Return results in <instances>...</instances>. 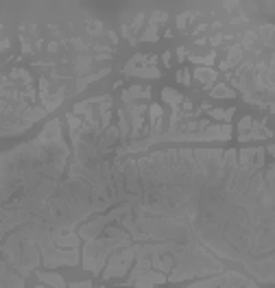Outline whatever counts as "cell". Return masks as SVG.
<instances>
[{
	"instance_id": "obj_6",
	"label": "cell",
	"mask_w": 275,
	"mask_h": 288,
	"mask_svg": "<svg viewBox=\"0 0 275 288\" xmlns=\"http://www.w3.org/2000/svg\"><path fill=\"white\" fill-rule=\"evenodd\" d=\"M160 284H166V275L160 273V271H146L142 277H138L134 282L136 288H153V286H160Z\"/></svg>"
},
{
	"instance_id": "obj_38",
	"label": "cell",
	"mask_w": 275,
	"mask_h": 288,
	"mask_svg": "<svg viewBox=\"0 0 275 288\" xmlns=\"http://www.w3.org/2000/svg\"><path fill=\"white\" fill-rule=\"evenodd\" d=\"M92 288H94V286H92ZM98 288H103V286H98Z\"/></svg>"
},
{
	"instance_id": "obj_32",
	"label": "cell",
	"mask_w": 275,
	"mask_h": 288,
	"mask_svg": "<svg viewBox=\"0 0 275 288\" xmlns=\"http://www.w3.org/2000/svg\"><path fill=\"white\" fill-rule=\"evenodd\" d=\"M177 57H179V61H183V59H186V48H183V46L177 50Z\"/></svg>"
},
{
	"instance_id": "obj_5",
	"label": "cell",
	"mask_w": 275,
	"mask_h": 288,
	"mask_svg": "<svg viewBox=\"0 0 275 288\" xmlns=\"http://www.w3.org/2000/svg\"><path fill=\"white\" fill-rule=\"evenodd\" d=\"M125 188L131 197L142 199V186H140V177H138V162L134 157L125 162Z\"/></svg>"
},
{
	"instance_id": "obj_27",
	"label": "cell",
	"mask_w": 275,
	"mask_h": 288,
	"mask_svg": "<svg viewBox=\"0 0 275 288\" xmlns=\"http://www.w3.org/2000/svg\"><path fill=\"white\" fill-rule=\"evenodd\" d=\"M190 72L188 70H179V75H177V79H179V83H182V85H190Z\"/></svg>"
},
{
	"instance_id": "obj_35",
	"label": "cell",
	"mask_w": 275,
	"mask_h": 288,
	"mask_svg": "<svg viewBox=\"0 0 275 288\" xmlns=\"http://www.w3.org/2000/svg\"><path fill=\"white\" fill-rule=\"evenodd\" d=\"M57 48H59V44H57V41H50V44H48V50L50 52H55Z\"/></svg>"
},
{
	"instance_id": "obj_37",
	"label": "cell",
	"mask_w": 275,
	"mask_h": 288,
	"mask_svg": "<svg viewBox=\"0 0 275 288\" xmlns=\"http://www.w3.org/2000/svg\"><path fill=\"white\" fill-rule=\"evenodd\" d=\"M38 288H46V286H44V284H40V286H38Z\"/></svg>"
},
{
	"instance_id": "obj_10",
	"label": "cell",
	"mask_w": 275,
	"mask_h": 288,
	"mask_svg": "<svg viewBox=\"0 0 275 288\" xmlns=\"http://www.w3.org/2000/svg\"><path fill=\"white\" fill-rule=\"evenodd\" d=\"M146 271H151V260H149V258H140V260H136V266L129 271V277H127L125 284H127V286H134V282L138 280V277L144 275Z\"/></svg>"
},
{
	"instance_id": "obj_12",
	"label": "cell",
	"mask_w": 275,
	"mask_h": 288,
	"mask_svg": "<svg viewBox=\"0 0 275 288\" xmlns=\"http://www.w3.org/2000/svg\"><path fill=\"white\" fill-rule=\"evenodd\" d=\"M40 101H42V107L46 109V114L55 112V109L63 103V90L55 92V94H40Z\"/></svg>"
},
{
	"instance_id": "obj_2",
	"label": "cell",
	"mask_w": 275,
	"mask_h": 288,
	"mask_svg": "<svg viewBox=\"0 0 275 288\" xmlns=\"http://www.w3.org/2000/svg\"><path fill=\"white\" fill-rule=\"evenodd\" d=\"M42 251V262L46 269H57V266H77L81 255L79 249H59L55 245H44L40 247Z\"/></svg>"
},
{
	"instance_id": "obj_17",
	"label": "cell",
	"mask_w": 275,
	"mask_h": 288,
	"mask_svg": "<svg viewBox=\"0 0 275 288\" xmlns=\"http://www.w3.org/2000/svg\"><path fill=\"white\" fill-rule=\"evenodd\" d=\"M212 98H236V92L225 83H219L212 87Z\"/></svg>"
},
{
	"instance_id": "obj_23",
	"label": "cell",
	"mask_w": 275,
	"mask_h": 288,
	"mask_svg": "<svg viewBox=\"0 0 275 288\" xmlns=\"http://www.w3.org/2000/svg\"><path fill=\"white\" fill-rule=\"evenodd\" d=\"M166 20H168L166 11H153L151 13V24H155V26H157V22H166Z\"/></svg>"
},
{
	"instance_id": "obj_16",
	"label": "cell",
	"mask_w": 275,
	"mask_h": 288,
	"mask_svg": "<svg viewBox=\"0 0 275 288\" xmlns=\"http://www.w3.org/2000/svg\"><path fill=\"white\" fill-rule=\"evenodd\" d=\"M162 98H164V103H168L173 109H179V105H182V101H183L182 94H179L177 90H173V87H164Z\"/></svg>"
},
{
	"instance_id": "obj_20",
	"label": "cell",
	"mask_w": 275,
	"mask_h": 288,
	"mask_svg": "<svg viewBox=\"0 0 275 288\" xmlns=\"http://www.w3.org/2000/svg\"><path fill=\"white\" fill-rule=\"evenodd\" d=\"M92 57H79L77 59V66H75V70H77V75H83V72H88L90 68H92Z\"/></svg>"
},
{
	"instance_id": "obj_22",
	"label": "cell",
	"mask_w": 275,
	"mask_h": 288,
	"mask_svg": "<svg viewBox=\"0 0 275 288\" xmlns=\"http://www.w3.org/2000/svg\"><path fill=\"white\" fill-rule=\"evenodd\" d=\"M142 41H157V26L155 24H149L144 29V33H142Z\"/></svg>"
},
{
	"instance_id": "obj_28",
	"label": "cell",
	"mask_w": 275,
	"mask_h": 288,
	"mask_svg": "<svg viewBox=\"0 0 275 288\" xmlns=\"http://www.w3.org/2000/svg\"><path fill=\"white\" fill-rule=\"evenodd\" d=\"M188 20H190V15H188V11H186V13H182V15H179V18H177V29H179V31H186V22H188Z\"/></svg>"
},
{
	"instance_id": "obj_18",
	"label": "cell",
	"mask_w": 275,
	"mask_h": 288,
	"mask_svg": "<svg viewBox=\"0 0 275 288\" xmlns=\"http://www.w3.org/2000/svg\"><path fill=\"white\" fill-rule=\"evenodd\" d=\"M138 98H142V87L140 85H131L129 90L123 92V103L125 105H134Z\"/></svg>"
},
{
	"instance_id": "obj_25",
	"label": "cell",
	"mask_w": 275,
	"mask_h": 288,
	"mask_svg": "<svg viewBox=\"0 0 275 288\" xmlns=\"http://www.w3.org/2000/svg\"><path fill=\"white\" fill-rule=\"evenodd\" d=\"M142 24H144V13H138V15H136V20H134V24L129 26L131 33H134V31H140V26H142Z\"/></svg>"
},
{
	"instance_id": "obj_33",
	"label": "cell",
	"mask_w": 275,
	"mask_h": 288,
	"mask_svg": "<svg viewBox=\"0 0 275 288\" xmlns=\"http://www.w3.org/2000/svg\"><path fill=\"white\" fill-rule=\"evenodd\" d=\"M162 61H164V66H171L168 61H171V52H164L162 55Z\"/></svg>"
},
{
	"instance_id": "obj_30",
	"label": "cell",
	"mask_w": 275,
	"mask_h": 288,
	"mask_svg": "<svg viewBox=\"0 0 275 288\" xmlns=\"http://www.w3.org/2000/svg\"><path fill=\"white\" fill-rule=\"evenodd\" d=\"M70 288H92V282H72Z\"/></svg>"
},
{
	"instance_id": "obj_8",
	"label": "cell",
	"mask_w": 275,
	"mask_h": 288,
	"mask_svg": "<svg viewBox=\"0 0 275 288\" xmlns=\"http://www.w3.org/2000/svg\"><path fill=\"white\" fill-rule=\"evenodd\" d=\"M52 243H55V247H59V249H79L81 238L77 236V232H63V234L57 236Z\"/></svg>"
},
{
	"instance_id": "obj_9",
	"label": "cell",
	"mask_w": 275,
	"mask_h": 288,
	"mask_svg": "<svg viewBox=\"0 0 275 288\" xmlns=\"http://www.w3.org/2000/svg\"><path fill=\"white\" fill-rule=\"evenodd\" d=\"M256 151H258V146H249V149H242L240 153H236L238 168H247V170L256 172V170H253V157H256ZM258 172H260V170H258Z\"/></svg>"
},
{
	"instance_id": "obj_34",
	"label": "cell",
	"mask_w": 275,
	"mask_h": 288,
	"mask_svg": "<svg viewBox=\"0 0 275 288\" xmlns=\"http://www.w3.org/2000/svg\"><path fill=\"white\" fill-rule=\"evenodd\" d=\"M221 41H223V35H216V38H212V44H214V46H219Z\"/></svg>"
},
{
	"instance_id": "obj_13",
	"label": "cell",
	"mask_w": 275,
	"mask_h": 288,
	"mask_svg": "<svg viewBox=\"0 0 275 288\" xmlns=\"http://www.w3.org/2000/svg\"><path fill=\"white\" fill-rule=\"evenodd\" d=\"M38 277L42 284L50 286V288H68L66 282H63V277L59 273H48V271H38Z\"/></svg>"
},
{
	"instance_id": "obj_4",
	"label": "cell",
	"mask_w": 275,
	"mask_h": 288,
	"mask_svg": "<svg viewBox=\"0 0 275 288\" xmlns=\"http://www.w3.org/2000/svg\"><path fill=\"white\" fill-rule=\"evenodd\" d=\"M245 269L262 284H273V255L267 258H249L245 262Z\"/></svg>"
},
{
	"instance_id": "obj_7",
	"label": "cell",
	"mask_w": 275,
	"mask_h": 288,
	"mask_svg": "<svg viewBox=\"0 0 275 288\" xmlns=\"http://www.w3.org/2000/svg\"><path fill=\"white\" fill-rule=\"evenodd\" d=\"M151 269L160 271V273H171L173 266H175V260H173V253H162V255H151Z\"/></svg>"
},
{
	"instance_id": "obj_14",
	"label": "cell",
	"mask_w": 275,
	"mask_h": 288,
	"mask_svg": "<svg viewBox=\"0 0 275 288\" xmlns=\"http://www.w3.org/2000/svg\"><path fill=\"white\" fill-rule=\"evenodd\" d=\"M194 79L197 81L203 83V87H212V83L216 81V70H212V68H197L194 70Z\"/></svg>"
},
{
	"instance_id": "obj_26",
	"label": "cell",
	"mask_w": 275,
	"mask_h": 288,
	"mask_svg": "<svg viewBox=\"0 0 275 288\" xmlns=\"http://www.w3.org/2000/svg\"><path fill=\"white\" fill-rule=\"evenodd\" d=\"M90 107H92V105H90L88 101H86V103H77L75 107H72V114H86Z\"/></svg>"
},
{
	"instance_id": "obj_21",
	"label": "cell",
	"mask_w": 275,
	"mask_h": 288,
	"mask_svg": "<svg viewBox=\"0 0 275 288\" xmlns=\"http://www.w3.org/2000/svg\"><path fill=\"white\" fill-rule=\"evenodd\" d=\"M214 59H216L214 52H210V55H205V57H190V61H192V64H201V68H210L214 64Z\"/></svg>"
},
{
	"instance_id": "obj_36",
	"label": "cell",
	"mask_w": 275,
	"mask_h": 288,
	"mask_svg": "<svg viewBox=\"0 0 275 288\" xmlns=\"http://www.w3.org/2000/svg\"><path fill=\"white\" fill-rule=\"evenodd\" d=\"M264 151H267L269 155H273V153H275V146H273V144H269V146H267V149H264Z\"/></svg>"
},
{
	"instance_id": "obj_11",
	"label": "cell",
	"mask_w": 275,
	"mask_h": 288,
	"mask_svg": "<svg viewBox=\"0 0 275 288\" xmlns=\"http://www.w3.org/2000/svg\"><path fill=\"white\" fill-rule=\"evenodd\" d=\"M242 52H245V50L240 48V44L229 46V50H227V59H225V61H221V66H219V68H221L223 72H227L229 68H234V66L238 64V61L242 59Z\"/></svg>"
},
{
	"instance_id": "obj_31",
	"label": "cell",
	"mask_w": 275,
	"mask_h": 288,
	"mask_svg": "<svg viewBox=\"0 0 275 288\" xmlns=\"http://www.w3.org/2000/svg\"><path fill=\"white\" fill-rule=\"evenodd\" d=\"M72 44H75V48H77V50H86V48H88V46L83 44L81 40H72Z\"/></svg>"
},
{
	"instance_id": "obj_15",
	"label": "cell",
	"mask_w": 275,
	"mask_h": 288,
	"mask_svg": "<svg viewBox=\"0 0 275 288\" xmlns=\"http://www.w3.org/2000/svg\"><path fill=\"white\" fill-rule=\"evenodd\" d=\"M127 77H140V79H160L162 72L153 66H144V68H134L131 72H127Z\"/></svg>"
},
{
	"instance_id": "obj_3",
	"label": "cell",
	"mask_w": 275,
	"mask_h": 288,
	"mask_svg": "<svg viewBox=\"0 0 275 288\" xmlns=\"http://www.w3.org/2000/svg\"><path fill=\"white\" fill-rule=\"evenodd\" d=\"M134 260H136L134 245H131V247L114 251V253L107 258V264H105V269H103V273H100V275H103L105 280H114V277H120V275L129 273Z\"/></svg>"
},
{
	"instance_id": "obj_24",
	"label": "cell",
	"mask_w": 275,
	"mask_h": 288,
	"mask_svg": "<svg viewBox=\"0 0 275 288\" xmlns=\"http://www.w3.org/2000/svg\"><path fill=\"white\" fill-rule=\"evenodd\" d=\"M251 124H253V118L251 116H245L240 120V124H238V129H240V133H247V131L251 129Z\"/></svg>"
},
{
	"instance_id": "obj_1",
	"label": "cell",
	"mask_w": 275,
	"mask_h": 288,
	"mask_svg": "<svg viewBox=\"0 0 275 288\" xmlns=\"http://www.w3.org/2000/svg\"><path fill=\"white\" fill-rule=\"evenodd\" d=\"M173 260H175V266H173L171 275L166 277V282H173V284L190 280V277H212L225 273L223 262L216 260L199 240L182 243L173 253Z\"/></svg>"
},
{
	"instance_id": "obj_19",
	"label": "cell",
	"mask_w": 275,
	"mask_h": 288,
	"mask_svg": "<svg viewBox=\"0 0 275 288\" xmlns=\"http://www.w3.org/2000/svg\"><path fill=\"white\" fill-rule=\"evenodd\" d=\"M273 24H264L262 29H258V38H262V41H264V46H267V48H271L273 46V41H271V38H273Z\"/></svg>"
},
{
	"instance_id": "obj_29",
	"label": "cell",
	"mask_w": 275,
	"mask_h": 288,
	"mask_svg": "<svg viewBox=\"0 0 275 288\" xmlns=\"http://www.w3.org/2000/svg\"><path fill=\"white\" fill-rule=\"evenodd\" d=\"M90 33H92V35H98V33H103V24H100V22H90Z\"/></svg>"
}]
</instances>
